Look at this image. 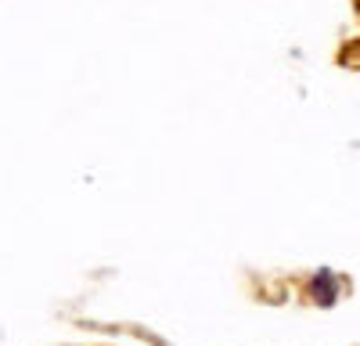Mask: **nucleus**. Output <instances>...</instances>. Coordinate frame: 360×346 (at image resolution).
<instances>
[{"mask_svg":"<svg viewBox=\"0 0 360 346\" xmlns=\"http://www.w3.org/2000/svg\"><path fill=\"white\" fill-rule=\"evenodd\" d=\"M310 296H314L321 307H332V303L339 300V281H335V274L328 271V267L310 278Z\"/></svg>","mask_w":360,"mask_h":346,"instance_id":"obj_1","label":"nucleus"}]
</instances>
